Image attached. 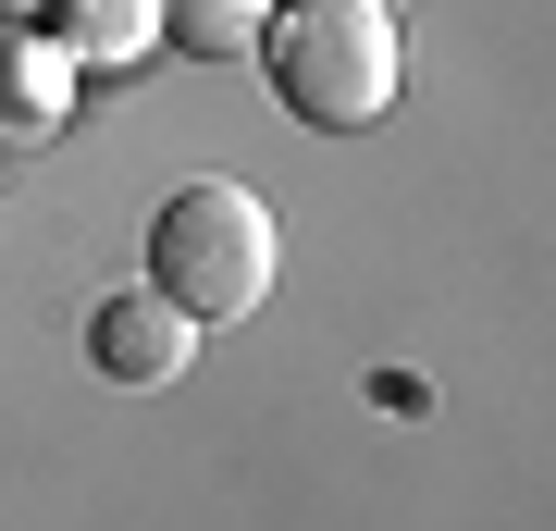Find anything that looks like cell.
Returning <instances> with one entry per match:
<instances>
[{"mask_svg": "<svg viewBox=\"0 0 556 531\" xmlns=\"http://www.w3.org/2000/svg\"><path fill=\"white\" fill-rule=\"evenodd\" d=\"M260 75L298 124H383L396 112V0H285L260 25Z\"/></svg>", "mask_w": 556, "mask_h": 531, "instance_id": "7a4b0ae2", "label": "cell"}, {"mask_svg": "<svg viewBox=\"0 0 556 531\" xmlns=\"http://www.w3.org/2000/svg\"><path fill=\"white\" fill-rule=\"evenodd\" d=\"M161 38L199 62H236V50H260V0H161Z\"/></svg>", "mask_w": 556, "mask_h": 531, "instance_id": "8992f818", "label": "cell"}, {"mask_svg": "<svg viewBox=\"0 0 556 531\" xmlns=\"http://www.w3.org/2000/svg\"><path fill=\"white\" fill-rule=\"evenodd\" d=\"M62 112H75V62H62V38H38L25 13H0V149L62 137Z\"/></svg>", "mask_w": 556, "mask_h": 531, "instance_id": "277c9868", "label": "cell"}, {"mask_svg": "<svg viewBox=\"0 0 556 531\" xmlns=\"http://www.w3.org/2000/svg\"><path fill=\"white\" fill-rule=\"evenodd\" d=\"M87 358H100L112 383H137V395H161V383H186V358H199V321L174 309V296H100V321H87Z\"/></svg>", "mask_w": 556, "mask_h": 531, "instance_id": "3957f363", "label": "cell"}, {"mask_svg": "<svg viewBox=\"0 0 556 531\" xmlns=\"http://www.w3.org/2000/svg\"><path fill=\"white\" fill-rule=\"evenodd\" d=\"M161 38V0H62V62H137Z\"/></svg>", "mask_w": 556, "mask_h": 531, "instance_id": "5b68a950", "label": "cell"}, {"mask_svg": "<svg viewBox=\"0 0 556 531\" xmlns=\"http://www.w3.org/2000/svg\"><path fill=\"white\" fill-rule=\"evenodd\" d=\"M273 260H285L273 198H260V186H223V174L174 186L161 223H149V285L174 296L186 321H248L260 296H273Z\"/></svg>", "mask_w": 556, "mask_h": 531, "instance_id": "6da1fadb", "label": "cell"}]
</instances>
